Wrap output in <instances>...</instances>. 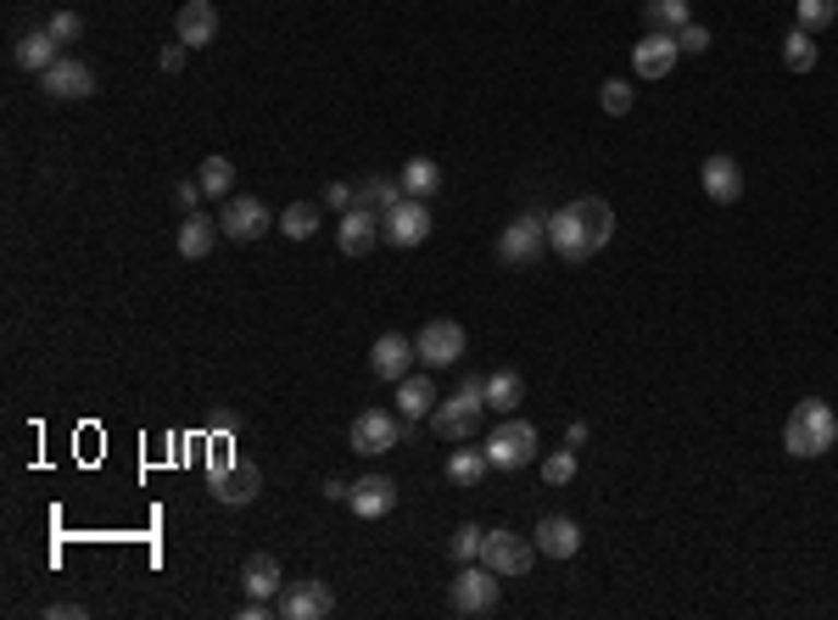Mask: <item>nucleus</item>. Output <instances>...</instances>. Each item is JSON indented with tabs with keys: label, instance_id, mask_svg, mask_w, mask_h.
<instances>
[{
	"label": "nucleus",
	"instance_id": "nucleus-1",
	"mask_svg": "<svg viewBox=\"0 0 838 620\" xmlns=\"http://www.w3.org/2000/svg\"><path fill=\"white\" fill-rule=\"evenodd\" d=\"M610 235H615V207L604 196H581L570 207H559L548 218V247L576 269V263H593L604 247H610Z\"/></svg>",
	"mask_w": 838,
	"mask_h": 620
},
{
	"label": "nucleus",
	"instance_id": "nucleus-2",
	"mask_svg": "<svg viewBox=\"0 0 838 620\" xmlns=\"http://www.w3.org/2000/svg\"><path fill=\"white\" fill-rule=\"evenodd\" d=\"M481 408H486V380L481 374H464L453 397H441L430 408V431L441 442H470L481 431Z\"/></svg>",
	"mask_w": 838,
	"mask_h": 620
},
{
	"label": "nucleus",
	"instance_id": "nucleus-3",
	"mask_svg": "<svg viewBox=\"0 0 838 620\" xmlns=\"http://www.w3.org/2000/svg\"><path fill=\"white\" fill-rule=\"evenodd\" d=\"M838 442V414L822 403V397H805L782 425V448L794 458H822L827 448Z\"/></svg>",
	"mask_w": 838,
	"mask_h": 620
},
{
	"label": "nucleus",
	"instance_id": "nucleus-4",
	"mask_svg": "<svg viewBox=\"0 0 838 620\" xmlns=\"http://www.w3.org/2000/svg\"><path fill=\"white\" fill-rule=\"evenodd\" d=\"M542 252H548V218H542V213H526V218L504 224V235H498V263L531 269Z\"/></svg>",
	"mask_w": 838,
	"mask_h": 620
},
{
	"label": "nucleus",
	"instance_id": "nucleus-5",
	"mask_svg": "<svg viewBox=\"0 0 838 620\" xmlns=\"http://www.w3.org/2000/svg\"><path fill=\"white\" fill-rule=\"evenodd\" d=\"M486 458H492V469H526L536 458V425H526V419L492 425L486 431Z\"/></svg>",
	"mask_w": 838,
	"mask_h": 620
},
{
	"label": "nucleus",
	"instance_id": "nucleus-6",
	"mask_svg": "<svg viewBox=\"0 0 838 620\" xmlns=\"http://www.w3.org/2000/svg\"><path fill=\"white\" fill-rule=\"evenodd\" d=\"M448 604H453V615H492L498 609V570H486V564L470 559L453 576V587H448Z\"/></svg>",
	"mask_w": 838,
	"mask_h": 620
},
{
	"label": "nucleus",
	"instance_id": "nucleus-7",
	"mask_svg": "<svg viewBox=\"0 0 838 620\" xmlns=\"http://www.w3.org/2000/svg\"><path fill=\"white\" fill-rule=\"evenodd\" d=\"M414 353H420L425 369H453V363L464 358V324H453V319H430L420 336H414Z\"/></svg>",
	"mask_w": 838,
	"mask_h": 620
},
{
	"label": "nucleus",
	"instance_id": "nucleus-8",
	"mask_svg": "<svg viewBox=\"0 0 838 620\" xmlns=\"http://www.w3.org/2000/svg\"><path fill=\"white\" fill-rule=\"evenodd\" d=\"M531 559H536V542L520 532H486V542H481V564L498 570V576H526Z\"/></svg>",
	"mask_w": 838,
	"mask_h": 620
},
{
	"label": "nucleus",
	"instance_id": "nucleus-9",
	"mask_svg": "<svg viewBox=\"0 0 838 620\" xmlns=\"http://www.w3.org/2000/svg\"><path fill=\"white\" fill-rule=\"evenodd\" d=\"M347 442H353V453H364V458H375V453H391V448L403 442V419H391L386 408H364V414L353 419Z\"/></svg>",
	"mask_w": 838,
	"mask_h": 620
},
{
	"label": "nucleus",
	"instance_id": "nucleus-10",
	"mask_svg": "<svg viewBox=\"0 0 838 620\" xmlns=\"http://www.w3.org/2000/svg\"><path fill=\"white\" fill-rule=\"evenodd\" d=\"M380 224H386V241H391V247H398V252H414V247H425V235H430V202L403 196Z\"/></svg>",
	"mask_w": 838,
	"mask_h": 620
},
{
	"label": "nucleus",
	"instance_id": "nucleus-11",
	"mask_svg": "<svg viewBox=\"0 0 838 620\" xmlns=\"http://www.w3.org/2000/svg\"><path fill=\"white\" fill-rule=\"evenodd\" d=\"M39 90L51 95V102H84V95H95V73L79 57H57L51 68L39 73Z\"/></svg>",
	"mask_w": 838,
	"mask_h": 620
},
{
	"label": "nucleus",
	"instance_id": "nucleus-12",
	"mask_svg": "<svg viewBox=\"0 0 838 620\" xmlns=\"http://www.w3.org/2000/svg\"><path fill=\"white\" fill-rule=\"evenodd\" d=\"M263 492V475L258 464H229V458H213V498L240 509V503H252Z\"/></svg>",
	"mask_w": 838,
	"mask_h": 620
},
{
	"label": "nucleus",
	"instance_id": "nucleus-13",
	"mask_svg": "<svg viewBox=\"0 0 838 620\" xmlns=\"http://www.w3.org/2000/svg\"><path fill=\"white\" fill-rule=\"evenodd\" d=\"M676 57H682L676 34H660V28H649L644 39L632 45V68H637V79H671Z\"/></svg>",
	"mask_w": 838,
	"mask_h": 620
},
{
	"label": "nucleus",
	"instance_id": "nucleus-14",
	"mask_svg": "<svg viewBox=\"0 0 838 620\" xmlns=\"http://www.w3.org/2000/svg\"><path fill=\"white\" fill-rule=\"evenodd\" d=\"M380 235H386V224L369 207H347V213H341V224H335V241H341V252H347V258H369L380 247Z\"/></svg>",
	"mask_w": 838,
	"mask_h": 620
},
{
	"label": "nucleus",
	"instance_id": "nucleus-15",
	"mask_svg": "<svg viewBox=\"0 0 838 620\" xmlns=\"http://www.w3.org/2000/svg\"><path fill=\"white\" fill-rule=\"evenodd\" d=\"M219 224H224L229 241H258V235H263L274 218H269V207H263L258 196H229L224 213H219Z\"/></svg>",
	"mask_w": 838,
	"mask_h": 620
},
{
	"label": "nucleus",
	"instance_id": "nucleus-16",
	"mask_svg": "<svg viewBox=\"0 0 838 620\" xmlns=\"http://www.w3.org/2000/svg\"><path fill=\"white\" fill-rule=\"evenodd\" d=\"M699 179H705V196H710L716 207H732L737 196H744V168H737V157H727V152L705 157Z\"/></svg>",
	"mask_w": 838,
	"mask_h": 620
},
{
	"label": "nucleus",
	"instance_id": "nucleus-17",
	"mask_svg": "<svg viewBox=\"0 0 838 620\" xmlns=\"http://www.w3.org/2000/svg\"><path fill=\"white\" fill-rule=\"evenodd\" d=\"M414 342L409 336H398V330H391V336H380L375 347H369V369L380 374V380H391V386H398V380H409V369H414Z\"/></svg>",
	"mask_w": 838,
	"mask_h": 620
},
{
	"label": "nucleus",
	"instance_id": "nucleus-18",
	"mask_svg": "<svg viewBox=\"0 0 838 620\" xmlns=\"http://www.w3.org/2000/svg\"><path fill=\"white\" fill-rule=\"evenodd\" d=\"M174 39H185L190 51L213 45V39H219V12H213V0H185L179 17H174Z\"/></svg>",
	"mask_w": 838,
	"mask_h": 620
},
{
	"label": "nucleus",
	"instance_id": "nucleus-19",
	"mask_svg": "<svg viewBox=\"0 0 838 620\" xmlns=\"http://www.w3.org/2000/svg\"><path fill=\"white\" fill-rule=\"evenodd\" d=\"M391 503H398V487H391V475H358L353 492H347V509L358 520H380L391 514Z\"/></svg>",
	"mask_w": 838,
	"mask_h": 620
},
{
	"label": "nucleus",
	"instance_id": "nucleus-20",
	"mask_svg": "<svg viewBox=\"0 0 838 620\" xmlns=\"http://www.w3.org/2000/svg\"><path fill=\"white\" fill-rule=\"evenodd\" d=\"M531 542H536V553H548V559H576L581 553V526H576V520H565V514H548L531 532Z\"/></svg>",
	"mask_w": 838,
	"mask_h": 620
},
{
	"label": "nucleus",
	"instance_id": "nucleus-21",
	"mask_svg": "<svg viewBox=\"0 0 838 620\" xmlns=\"http://www.w3.org/2000/svg\"><path fill=\"white\" fill-rule=\"evenodd\" d=\"M280 615L285 620H324V615H335V593L324 582H303L280 598Z\"/></svg>",
	"mask_w": 838,
	"mask_h": 620
},
{
	"label": "nucleus",
	"instance_id": "nucleus-22",
	"mask_svg": "<svg viewBox=\"0 0 838 620\" xmlns=\"http://www.w3.org/2000/svg\"><path fill=\"white\" fill-rule=\"evenodd\" d=\"M224 235V224L219 218H208V213H185V224H179V258H208L213 252V241Z\"/></svg>",
	"mask_w": 838,
	"mask_h": 620
},
{
	"label": "nucleus",
	"instance_id": "nucleus-23",
	"mask_svg": "<svg viewBox=\"0 0 838 620\" xmlns=\"http://www.w3.org/2000/svg\"><path fill=\"white\" fill-rule=\"evenodd\" d=\"M12 57H17L23 73H45V68L62 57V45L51 39V28H39V34H23V39H17V51H12Z\"/></svg>",
	"mask_w": 838,
	"mask_h": 620
},
{
	"label": "nucleus",
	"instance_id": "nucleus-24",
	"mask_svg": "<svg viewBox=\"0 0 838 620\" xmlns=\"http://www.w3.org/2000/svg\"><path fill=\"white\" fill-rule=\"evenodd\" d=\"M240 587L252 593V598H274L280 593V559L274 553H252L240 564Z\"/></svg>",
	"mask_w": 838,
	"mask_h": 620
},
{
	"label": "nucleus",
	"instance_id": "nucleus-25",
	"mask_svg": "<svg viewBox=\"0 0 838 620\" xmlns=\"http://www.w3.org/2000/svg\"><path fill=\"white\" fill-rule=\"evenodd\" d=\"M430 403H436V380H430V374L398 380V414H403V419H430Z\"/></svg>",
	"mask_w": 838,
	"mask_h": 620
},
{
	"label": "nucleus",
	"instance_id": "nucleus-26",
	"mask_svg": "<svg viewBox=\"0 0 838 620\" xmlns=\"http://www.w3.org/2000/svg\"><path fill=\"white\" fill-rule=\"evenodd\" d=\"M492 469V458H486V448H464V442H453V458H448V481L453 487H481V475Z\"/></svg>",
	"mask_w": 838,
	"mask_h": 620
},
{
	"label": "nucleus",
	"instance_id": "nucleus-27",
	"mask_svg": "<svg viewBox=\"0 0 838 620\" xmlns=\"http://www.w3.org/2000/svg\"><path fill=\"white\" fill-rule=\"evenodd\" d=\"M403 202V184L398 179H380V174H369V179H358V207H369V213H391Z\"/></svg>",
	"mask_w": 838,
	"mask_h": 620
},
{
	"label": "nucleus",
	"instance_id": "nucleus-28",
	"mask_svg": "<svg viewBox=\"0 0 838 620\" xmlns=\"http://www.w3.org/2000/svg\"><path fill=\"white\" fill-rule=\"evenodd\" d=\"M526 397V380L515 369H498V374H486V408H498V414H515Z\"/></svg>",
	"mask_w": 838,
	"mask_h": 620
},
{
	"label": "nucleus",
	"instance_id": "nucleus-29",
	"mask_svg": "<svg viewBox=\"0 0 838 620\" xmlns=\"http://www.w3.org/2000/svg\"><path fill=\"white\" fill-rule=\"evenodd\" d=\"M398 184H403V196L430 202V196H436V184H441V168H436L430 157H414V163L403 168V179H398Z\"/></svg>",
	"mask_w": 838,
	"mask_h": 620
},
{
	"label": "nucleus",
	"instance_id": "nucleus-30",
	"mask_svg": "<svg viewBox=\"0 0 838 620\" xmlns=\"http://www.w3.org/2000/svg\"><path fill=\"white\" fill-rule=\"evenodd\" d=\"M644 23L660 28V34H676V28L694 23V12H687V0H649V7H644Z\"/></svg>",
	"mask_w": 838,
	"mask_h": 620
},
{
	"label": "nucleus",
	"instance_id": "nucleus-31",
	"mask_svg": "<svg viewBox=\"0 0 838 620\" xmlns=\"http://www.w3.org/2000/svg\"><path fill=\"white\" fill-rule=\"evenodd\" d=\"M196 179H202V190H208L213 202H229V190H235V163H229V157H208Z\"/></svg>",
	"mask_w": 838,
	"mask_h": 620
},
{
	"label": "nucleus",
	"instance_id": "nucleus-32",
	"mask_svg": "<svg viewBox=\"0 0 838 620\" xmlns=\"http://www.w3.org/2000/svg\"><path fill=\"white\" fill-rule=\"evenodd\" d=\"M782 62H788V73H811L816 68V34H805V28H794L782 39Z\"/></svg>",
	"mask_w": 838,
	"mask_h": 620
},
{
	"label": "nucleus",
	"instance_id": "nucleus-33",
	"mask_svg": "<svg viewBox=\"0 0 838 620\" xmlns=\"http://www.w3.org/2000/svg\"><path fill=\"white\" fill-rule=\"evenodd\" d=\"M280 229L291 235V241H308V235L319 229V207H314V202H291V207L280 213Z\"/></svg>",
	"mask_w": 838,
	"mask_h": 620
},
{
	"label": "nucleus",
	"instance_id": "nucleus-34",
	"mask_svg": "<svg viewBox=\"0 0 838 620\" xmlns=\"http://www.w3.org/2000/svg\"><path fill=\"white\" fill-rule=\"evenodd\" d=\"M542 481H548V487L576 481V448H565V453H548V458H542Z\"/></svg>",
	"mask_w": 838,
	"mask_h": 620
},
{
	"label": "nucleus",
	"instance_id": "nucleus-35",
	"mask_svg": "<svg viewBox=\"0 0 838 620\" xmlns=\"http://www.w3.org/2000/svg\"><path fill=\"white\" fill-rule=\"evenodd\" d=\"M833 17H838V0H800V28H805V34L827 28Z\"/></svg>",
	"mask_w": 838,
	"mask_h": 620
},
{
	"label": "nucleus",
	"instance_id": "nucleus-36",
	"mask_svg": "<svg viewBox=\"0 0 838 620\" xmlns=\"http://www.w3.org/2000/svg\"><path fill=\"white\" fill-rule=\"evenodd\" d=\"M599 107H604L610 118H626V112H632V84H626V79H610V84L599 90Z\"/></svg>",
	"mask_w": 838,
	"mask_h": 620
},
{
	"label": "nucleus",
	"instance_id": "nucleus-37",
	"mask_svg": "<svg viewBox=\"0 0 838 620\" xmlns=\"http://www.w3.org/2000/svg\"><path fill=\"white\" fill-rule=\"evenodd\" d=\"M481 542H486V532H481V526H459L448 548H453V559H464V564H470V559H481Z\"/></svg>",
	"mask_w": 838,
	"mask_h": 620
},
{
	"label": "nucleus",
	"instance_id": "nucleus-38",
	"mask_svg": "<svg viewBox=\"0 0 838 620\" xmlns=\"http://www.w3.org/2000/svg\"><path fill=\"white\" fill-rule=\"evenodd\" d=\"M45 28H51V39H57V45H73V39L84 34V17H79V12H57Z\"/></svg>",
	"mask_w": 838,
	"mask_h": 620
},
{
	"label": "nucleus",
	"instance_id": "nucleus-39",
	"mask_svg": "<svg viewBox=\"0 0 838 620\" xmlns=\"http://www.w3.org/2000/svg\"><path fill=\"white\" fill-rule=\"evenodd\" d=\"M324 202H330L335 213H347V207H358V184H347V179H335V184L324 190Z\"/></svg>",
	"mask_w": 838,
	"mask_h": 620
},
{
	"label": "nucleus",
	"instance_id": "nucleus-40",
	"mask_svg": "<svg viewBox=\"0 0 838 620\" xmlns=\"http://www.w3.org/2000/svg\"><path fill=\"white\" fill-rule=\"evenodd\" d=\"M676 45H682V51H710V28L687 23V28H676Z\"/></svg>",
	"mask_w": 838,
	"mask_h": 620
},
{
	"label": "nucleus",
	"instance_id": "nucleus-41",
	"mask_svg": "<svg viewBox=\"0 0 838 620\" xmlns=\"http://www.w3.org/2000/svg\"><path fill=\"white\" fill-rule=\"evenodd\" d=\"M202 196H208L202 179H179V184H174V202H179L185 213H196V202H202Z\"/></svg>",
	"mask_w": 838,
	"mask_h": 620
},
{
	"label": "nucleus",
	"instance_id": "nucleus-42",
	"mask_svg": "<svg viewBox=\"0 0 838 620\" xmlns=\"http://www.w3.org/2000/svg\"><path fill=\"white\" fill-rule=\"evenodd\" d=\"M185 51H190V45H185V39L163 45V51H157V68H163V73H179V68H185Z\"/></svg>",
	"mask_w": 838,
	"mask_h": 620
},
{
	"label": "nucleus",
	"instance_id": "nucleus-43",
	"mask_svg": "<svg viewBox=\"0 0 838 620\" xmlns=\"http://www.w3.org/2000/svg\"><path fill=\"white\" fill-rule=\"evenodd\" d=\"M240 620H269V598H246L240 604Z\"/></svg>",
	"mask_w": 838,
	"mask_h": 620
},
{
	"label": "nucleus",
	"instance_id": "nucleus-44",
	"mask_svg": "<svg viewBox=\"0 0 838 620\" xmlns=\"http://www.w3.org/2000/svg\"><path fill=\"white\" fill-rule=\"evenodd\" d=\"M587 442V419H570V431H565V448H581Z\"/></svg>",
	"mask_w": 838,
	"mask_h": 620
},
{
	"label": "nucleus",
	"instance_id": "nucleus-45",
	"mask_svg": "<svg viewBox=\"0 0 838 620\" xmlns=\"http://www.w3.org/2000/svg\"><path fill=\"white\" fill-rule=\"evenodd\" d=\"M45 615H51V620H62V615H84V604H51Z\"/></svg>",
	"mask_w": 838,
	"mask_h": 620
}]
</instances>
